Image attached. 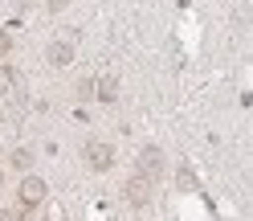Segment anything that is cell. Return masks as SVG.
<instances>
[{
  "label": "cell",
  "mask_w": 253,
  "mask_h": 221,
  "mask_svg": "<svg viewBox=\"0 0 253 221\" xmlns=\"http://www.w3.org/2000/svg\"><path fill=\"white\" fill-rule=\"evenodd\" d=\"M66 4H70V0H45V8H49V12H61Z\"/></svg>",
  "instance_id": "obj_12"
},
{
  "label": "cell",
  "mask_w": 253,
  "mask_h": 221,
  "mask_svg": "<svg viewBox=\"0 0 253 221\" xmlns=\"http://www.w3.org/2000/svg\"><path fill=\"white\" fill-rule=\"evenodd\" d=\"M8 50H12V37L4 33V29H0V61H4V57H8Z\"/></svg>",
  "instance_id": "obj_11"
},
{
  "label": "cell",
  "mask_w": 253,
  "mask_h": 221,
  "mask_svg": "<svg viewBox=\"0 0 253 221\" xmlns=\"http://www.w3.org/2000/svg\"><path fill=\"white\" fill-rule=\"evenodd\" d=\"M74 61V45L70 41H53L49 45V66H70Z\"/></svg>",
  "instance_id": "obj_6"
},
{
  "label": "cell",
  "mask_w": 253,
  "mask_h": 221,
  "mask_svg": "<svg viewBox=\"0 0 253 221\" xmlns=\"http://www.w3.org/2000/svg\"><path fill=\"white\" fill-rule=\"evenodd\" d=\"M82 156H86V164H90L94 172H110V168H115V148L102 144V139H90Z\"/></svg>",
  "instance_id": "obj_3"
},
{
  "label": "cell",
  "mask_w": 253,
  "mask_h": 221,
  "mask_svg": "<svg viewBox=\"0 0 253 221\" xmlns=\"http://www.w3.org/2000/svg\"><path fill=\"white\" fill-rule=\"evenodd\" d=\"M0 221H12V213H8V209H0Z\"/></svg>",
  "instance_id": "obj_14"
},
{
  "label": "cell",
  "mask_w": 253,
  "mask_h": 221,
  "mask_svg": "<svg viewBox=\"0 0 253 221\" xmlns=\"http://www.w3.org/2000/svg\"><path fill=\"white\" fill-rule=\"evenodd\" d=\"M176 180H180V188H196V172L188 168V164H180V176Z\"/></svg>",
  "instance_id": "obj_9"
},
{
  "label": "cell",
  "mask_w": 253,
  "mask_h": 221,
  "mask_svg": "<svg viewBox=\"0 0 253 221\" xmlns=\"http://www.w3.org/2000/svg\"><path fill=\"white\" fill-rule=\"evenodd\" d=\"M45 197H49L45 180H41V176H25V180H21V188H17V205H21V209H17V217L33 213V209H37V205H41Z\"/></svg>",
  "instance_id": "obj_1"
},
{
  "label": "cell",
  "mask_w": 253,
  "mask_h": 221,
  "mask_svg": "<svg viewBox=\"0 0 253 221\" xmlns=\"http://www.w3.org/2000/svg\"><path fill=\"white\" fill-rule=\"evenodd\" d=\"M29 164H33V152H29V148H17V152H12V168H29Z\"/></svg>",
  "instance_id": "obj_8"
},
{
  "label": "cell",
  "mask_w": 253,
  "mask_h": 221,
  "mask_svg": "<svg viewBox=\"0 0 253 221\" xmlns=\"http://www.w3.org/2000/svg\"><path fill=\"white\" fill-rule=\"evenodd\" d=\"M90 94H94V78H82V82H78V99H90Z\"/></svg>",
  "instance_id": "obj_10"
},
{
  "label": "cell",
  "mask_w": 253,
  "mask_h": 221,
  "mask_svg": "<svg viewBox=\"0 0 253 221\" xmlns=\"http://www.w3.org/2000/svg\"><path fill=\"white\" fill-rule=\"evenodd\" d=\"M45 221H66V213H61V209H49V217H45Z\"/></svg>",
  "instance_id": "obj_13"
},
{
  "label": "cell",
  "mask_w": 253,
  "mask_h": 221,
  "mask_svg": "<svg viewBox=\"0 0 253 221\" xmlns=\"http://www.w3.org/2000/svg\"><path fill=\"white\" fill-rule=\"evenodd\" d=\"M151 193H155V180L139 176V172L123 184V197H126V205H131V209H147V205H151Z\"/></svg>",
  "instance_id": "obj_2"
},
{
  "label": "cell",
  "mask_w": 253,
  "mask_h": 221,
  "mask_svg": "<svg viewBox=\"0 0 253 221\" xmlns=\"http://www.w3.org/2000/svg\"><path fill=\"white\" fill-rule=\"evenodd\" d=\"M94 94H98L102 103H115V99H119V78H115V74L94 78Z\"/></svg>",
  "instance_id": "obj_5"
},
{
  "label": "cell",
  "mask_w": 253,
  "mask_h": 221,
  "mask_svg": "<svg viewBox=\"0 0 253 221\" xmlns=\"http://www.w3.org/2000/svg\"><path fill=\"white\" fill-rule=\"evenodd\" d=\"M12 78H17V70L0 61V94H8V90H12Z\"/></svg>",
  "instance_id": "obj_7"
},
{
  "label": "cell",
  "mask_w": 253,
  "mask_h": 221,
  "mask_svg": "<svg viewBox=\"0 0 253 221\" xmlns=\"http://www.w3.org/2000/svg\"><path fill=\"white\" fill-rule=\"evenodd\" d=\"M139 176H147V180H160L164 176V152L155 144L139 148Z\"/></svg>",
  "instance_id": "obj_4"
}]
</instances>
